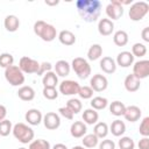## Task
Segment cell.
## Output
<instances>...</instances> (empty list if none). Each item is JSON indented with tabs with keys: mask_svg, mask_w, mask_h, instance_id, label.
<instances>
[{
	"mask_svg": "<svg viewBox=\"0 0 149 149\" xmlns=\"http://www.w3.org/2000/svg\"><path fill=\"white\" fill-rule=\"evenodd\" d=\"M76 8L85 22H95L101 13V1L99 0H77L76 1Z\"/></svg>",
	"mask_w": 149,
	"mask_h": 149,
	"instance_id": "obj_1",
	"label": "cell"
},
{
	"mask_svg": "<svg viewBox=\"0 0 149 149\" xmlns=\"http://www.w3.org/2000/svg\"><path fill=\"white\" fill-rule=\"evenodd\" d=\"M34 33L44 42H51L57 36L56 28L43 20H38L34 23Z\"/></svg>",
	"mask_w": 149,
	"mask_h": 149,
	"instance_id": "obj_2",
	"label": "cell"
},
{
	"mask_svg": "<svg viewBox=\"0 0 149 149\" xmlns=\"http://www.w3.org/2000/svg\"><path fill=\"white\" fill-rule=\"evenodd\" d=\"M12 133L14 135V137L23 143V144H27V143H30L33 140H34V130L31 127H29L28 125L26 123H22V122H19V123H15L13 126V129H12Z\"/></svg>",
	"mask_w": 149,
	"mask_h": 149,
	"instance_id": "obj_3",
	"label": "cell"
},
{
	"mask_svg": "<svg viewBox=\"0 0 149 149\" xmlns=\"http://www.w3.org/2000/svg\"><path fill=\"white\" fill-rule=\"evenodd\" d=\"M5 78L12 86H21L24 83V73L17 65H10L5 69Z\"/></svg>",
	"mask_w": 149,
	"mask_h": 149,
	"instance_id": "obj_4",
	"label": "cell"
},
{
	"mask_svg": "<svg viewBox=\"0 0 149 149\" xmlns=\"http://www.w3.org/2000/svg\"><path fill=\"white\" fill-rule=\"evenodd\" d=\"M71 68H72V70L74 71V73L80 79H86L91 74V65L83 57H76V58H73V61L71 63Z\"/></svg>",
	"mask_w": 149,
	"mask_h": 149,
	"instance_id": "obj_5",
	"label": "cell"
},
{
	"mask_svg": "<svg viewBox=\"0 0 149 149\" xmlns=\"http://www.w3.org/2000/svg\"><path fill=\"white\" fill-rule=\"evenodd\" d=\"M149 12V5L146 1H136L129 8V19L132 21H141Z\"/></svg>",
	"mask_w": 149,
	"mask_h": 149,
	"instance_id": "obj_6",
	"label": "cell"
},
{
	"mask_svg": "<svg viewBox=\"0 0 149 149\" xmlns=\"http://www.w3.org/2000/svg\"><path fill=\"white\" fill-rule=\"evenodd\" d=\"M19 68L23 73H36L40 70V63L28 56H23L19 61Z\"/></svg>",
	"mask_w": 149,
	"mask_h": 149,
	"instance_id": "obj_7",
	"label": "cell"
},
{
	"mask_svg": "<svg viewBox=\"0 0 149 149\" xmlns=\"http://www.w3.org/2000/svg\"><path fill=\"white\" fill-rule=\"evenodd\" d=\"M106 15L107 19H109L111 21L119 20L123 15V7L121 6L119 0H112L106 6Z\"/></svg>",
	"mask_w": 149,
	"mask_h": 149,
	"instance_id": "obj_8",
	"label": "cell"
},
{
	"mask_svg": "<svg viewBox=\"0 0 149 149\" xmlns=\"http://www.w3.org/2000/svg\"><path fill=\"white\" fill-rule=\"evenodd\" d=\"M133 74L140 80L147 78L149 76V61L140 59L135 62L133 65Z\"/></svg>",
	"mask_w": 149,
	"mask_h": 149,
	"instance_id": "obj_9",
	"label": "cell"
},
{
	"mask_svg": "<svg viewBox=\"0 0 149 149\" xmlns=\"http://www.w3.org/2000/svg\"><path fill=\"white\" fill-rule=\"evenodd\" d=\"M79 87H80V85L77 81L66 79L59 84V92L63 95H74V94H78Z\"/></svg>",
	"mask_w": 149,
	"mask_h": 149,
	"instance_id": "obj_10",
	"label": "cell"
},
{
	"mask_svg": "<svg viewBox=\"0 0 149 149\" xmlns=\"http://www.w3.org/2000/svg\"><path fill=\"white\" fill-rule=\"evenodd\" d=\"M42 122L47 129L55 130L61 126V118L56 112H48L45 115H43Z\"/></svg>",
	"mask_w": 149,
	"mask_h": 149,
	"instance_id": "obj_11",
	"label": "cell"
},
{
	"mask_svg": "<svg viewBox=\"0 0 149 149\" xmlns=\"http://www.w3.org/2000/svg\"><path fill=\"white\" fill-rule=\"evenodd\" d=\"M107 86H108V80L104 74L100 73L93 74V77L90 80V87L95 92H102L107 88Z\"/></svg>",
	"mask_w": 149,
	"mask_h": 149,
	"instance_id": "obj_12",
	"label": "cell"
},
{
	"mask_svg": "<svg viewBox=\"0 0 149 149\" xmlns=\"http://www.w3.org/2000/svg\"><path fill=\"white\" fill-rule=\"evenodd\" d=\"M24 119H26V121L30 126H38L42 122L43 115H42V113H41L40 109H37V108H30V109H28L26 112Z\"/></svg>",
	"mask_w": 149,
	"mask_h": 149,
	"instance_id": "obj_13",
	"label": "cell"
},
{
	"mask_svg": "<svg viewBox=\"0 0 149 149\" xmlns=\"http://www.w3.org/2000/svg\"><path fill=\"white\" fill-rule=\"evenodd\" d=\"M113 30H114V23H113V21H111L107 17L99 20V22H98V31H99L100 35H102V36H109V35H112Z\"/></svg>",
	"mask_w": 149,
	"mask_h": 149,
	"instance_id": "obj_14",
	"label": "cell"
},
{
	"mask_svg": "<svg viewBox=\"0 0 149 149\" xmlns=\"http://www.w3.org/2000/svg\"><path fill=\"white\" fill-rule=\"evenodd\" d=\"M116 66H121V68H128L134 63V56L132 55L130 51H121L116 56Z\"/></svg>",
	"mask_w": 149,
	"mask_h": 149,
	"instance_id": "obj_15",
	"label": "cell"
},
{
	"mask_svg": "<svg viewBox=\"0 0 149 149\" xmlns=\"http://www.w3.org/2000/svg\"><path fill=\"white\" fill-rule=\"evenodd\" d=\"M99 65H100V69H101L105 73H107V74H112V73H114V72L116 71V63H115V61H114L112 57H109V56L102 57V58L100 59Z\"/></svg>",
	"mask_w": 149,
	"mask_h": 149,
	"instance_id": "obj_16",
	"label": "cell"
},
{
	"mask_svg": "<svg viewBox=\"0 0 149 149\" xmlns=\"http://www.w3.org/2000/svg\"><path fill=\"white\" fill-rule=\"evenodd\" d=\"M87 128L86 125L83 121H74L70 127V134L74 139H80L84 135H86Z\"/></svg>",
	"mask_w": 149,
	"mask_h": 149,
	"instance_id": "obj_17",
	"label": "cell"
},
{
	"mask_svg": "<svg viewBox=\"0 0 149 149\" xmlns=\"http://www.w3.org/2000/svg\"><path fill=\"white\" fill-rule=\"evenodd\" d=\"M141 114H142V112H141L140 107H137L135 105H130V106L126 107V111L123 113V116H125V119L127 121L135 122V121H137L141 118Z\"/></svg>",
	"mask_w": 149,
	"mask_h": 149,
	"instance_id": "obj_18",
	"label": "cell"
},
{
	"mask_svg": "<svg viewBox=\"0 0 149 149\" xmlns=\"http://www.w3.org/2000/svg\"><path fill=\"white\" fill-rule=\"evenodd\" d=\"M123 85H125V88H126L128 92H136V91L140 88L141 80L137 79L133 73H130V74H128V76L125 78Z\"/></svg>",
	"mask_w": 149,
	"mask_h": 149,
	"instance_id": "obj_19",
	"label": "cell"
},
{
	"mask_svg": "<svg viewBox=\"0 0 149 149\" xmlns=\"http://www.w3.org/2000/svg\"><path fill=\"white\" fill-rule=\"evenodd\" d=\"M3 26H5V28H6L7 31L14 33L20 27V20H19V17L16 15H13V14L7 15L5 17V20H3Z\"/></svg>",
	"mask_w": 149,
	"mask_h": 149,
	"instance_id": "obj_20",
	"label": "cell"
},
{
	"mask_svg": "<svg viewBox=\"0 0 149 149\" xmlns=\"http://www.w3.org/2000/svg\"><path fill=\"white\" fill-rule=\"evenodd\" d=\"M70 71H71V65L66 61L59 59V61L56 62V64H55V73L57 76L66 77V76H69Z\"/></svg>",
	"mask_w": 149,
	"mask_h": 149,
	"instance_id": "obj_21",
	"label": "cell"
},
{
	"mask_svg": "<svg viewBox=\"0 0 149 149\" xmlns=\"http://www.w3.org/2000/svg\"><path fill=\"white\" fill-rule=\"evenodd\" d=\"M58 40L63 45H73L76 43V35L70 30H62L58 34Z\"/></svg>",
	"mask_w": 149,
	"mask_h": 149,
	"instance_id": "obj_22",
	"label": "cell"
},
{
	"mask_svg": "<svg viewBox=\"0 0 149 149\" xmlns=\"http://www.w3.org/2000/svg\"><path fill=\"white\" fill-rule=\"evenodd\" d=\"M17 97L23 101H31L35 98V91L31 86L23 85L17 91Z\"/></svg>",
	"mask_w": 149,
	"mask_h": 149,
	"instance_id": "obj_23",
	"label": "cell"
},
{
	"mask_svg": "<svg viewBox=\"0 0 149 149\" xmlns=\"http://www.w3.org/2000/svg\"><path fill=\"white\" fill-rule=\"evenodd\" d=\"M42 84L44 87H56L58 84V76L54 71L45 72L42 78Z\"/></svg>",
	"mask_w": 149,
	"mask_h": 149,
	"instance_id": "obj_24",
	"label": "cell"
},
{
	"mask_svg": "<svg viewBox=\"0 0 149 149\" xmlns=\"http://www.w3.org/2000/svg\"><path fill=\"white\" fill-rule=\"evenodd\" d=\"M98 119H99V114L95 109L93 108H87L83 112V120H84V123H87V125H95L98 122Z\"/></svg>",
	"mask_w": 149,
	"mask_h": 149,
	"instance_id": "obj_25",
	"label": "cell"
},
{
	"mask_svg": "<svg viewBox=\"0 0 149 149\" xmlns=\"http://www.w3.org/2000/svg\"><path fill=\"white\" fill-rule=\"evenodd\" d=\"M108 129L111 130V133L114 136H118L119 137V136H121V135L125 134V132H126V123L123 121L116 119V120H114L112 122V125H111V127Z\"/></svg>",
	"mask_w": 149,
	"mask_h": 149,
	"instance_id": "obj_26",
	"label": "cell"
},
{
	"mask_svg": "<svg viewBox=\"0 0 149 149\" xmlns=\"http://www.w3.org/2000/svg\"><path fill=\"white\" fill-rule=\"evenodd\" d=\"M128 34L125 30H118L113 35V42L118 47H125L128 43Z\"/></svg>",
	"mask_w": 149,
	"mask_h": 149,
	"instance_id": "obj_27",
	"label": "cell"
},
{
	"mask_svg": "<svg viewBox=\"0 0 149 149\" xmlns=\"http://www.w3.org/2000/svg\"><path fill=\"white\" fill-rule=\"evenodd\" d=\"M125 111H126L125 104L121 102V101H119V100H115V101L111 102V105H109V112L114 116H121V115H123Z\"/></svg>",
	"mask_w": 149,
	"mask_h": 149,
	"instance_id": "obj_28",
	"label": "cell"
},
{
	"mask_svg": "<svg viewBox=\"0 0 149 149\" xmlns=\"http://www.w3.org/2000/svg\"><path fill=\"white\" fill-rule=\"evenodd\" d=\"M108 126L106 122H97L94 125V128H93V134L98 137V139H104L107 136L108 134Z\"/></svg>",
	"mask_w": 149,
	"mask_h": 149,
	"instance_id": "obj_29",
	"label": "cell"
},
{
	"mask_svg": "<svg viewBox=\"0 0 149 149\" xmlns=\"http://www.w3.org/2000/svg\"><path fill=\"white\" fill-rule=\"evenodd\" d=\"M102 55V47L100 44H92L87 50V58L90 61H97Z\"/></svg>",
	"mask_w": 149,
	"mask_h": 149,
	"instance_id": "obj_30",
	"label": "cell"
},
{
	"mask_svg": "<svg viewBox=\"0 0 149 149\" xmlns=\"http://www.w3.org/2000/svg\"><path fill=\"white\" fill-rule=\"evenodd\" d=\"M90 104H91V108H93L95 111H101L107 107L108 100L104 97H94V98H92Z\"/></svg>",
	"mask_w": 149,
	"mask_h": 149,
	"instance_id": "obj_31",
	"label": "cell"
},
{
	"mask_svg": "<svg viewBox=\"0 0 149 149\" xmlns=\"http://www.w3.org/2000/svg\"><path fill=\"white\" fill-rule=\"evenodd\" d=\"M81 141H83V147H85V148H94L99 144V139L93 133L84 135Z\"/></svg>",
	"mask_w": 149,
	"mask_h": 149,
	"instance_id": "obj_32",
	"label": "cell"
},
{
	"mask_svg": "<svg viewBox=\"0 0 149 149\" xmlns=\"http://www.w3.org/2000/svg\"><path fill=\"white\" fill-rule=\"evenodd\" d=\"M65 106H66L73 114L79 113V112L81 111V108H83V105H81L80 100H79V99H76V98H71V99H69Z\"/></svg>",
	"mask_w": 149,
	"mask_h": 149,
	"instance_id": "obj_33",
	"label": "cell"
},
{
	"mask_svg": "<svg viewBox=\"0 0 149 149\" xmlns=\"http://www.w3.org/2000/svg\"><path fill=\"white\" fill-rule=\"evenodd\" d=\"M28 149H51V146L47 140L37 139L29 143Z\"/></svg>",
	"mask_w": 149,
	"mask_h": 149,
	"instance_id": "obj_34",
	"label": "cell"
},
{
	"mask_svg": "<svg viewBox=\"0 0 149 149\" xmlns=\"http://www.w3.org/2000/svg\"><path fill=\"white\" fill-rule=\"evenodd\" d=\"M147 54V47L143 43H135L132 47V55L134 57H143Z\"/></svg>",
	"mask_w": 149,
	"mask_h": 149,
	"instance_id": "obj_35",
	"label": "cell"
},
{
	"mask_svg": "<svg viewBox=\"0 0 149 149\" xmlns=\"http://www.w3.org/2000/svg\"><path fill=\"white\" fill-rule=\"evenodd\" d=\"M14 63V57L9 54V52H2L0 54V66L1 68H8L10 65H13Z\"/></svg>",
	"mask_w": 149,
	"mask_h": 149,
	"instance_id": "obj_36",
	"label": "cell"
},
{
	"mask_svg": "<svg viewBox=\"0 0 149 149\" xmlns=\"http://www.w3.org/2000/svg\"><path fill=\"white\" fill-rule=\"evenodd\" d=\"M119 148L120 149H134L135 148V143L134 140L129 136H122L119 140Z\"/></svg>",
	"mask_w": 149,
	"mask_h": 149,
	"instance_id": "obj_37",
	"label": "cell"
},
{
	"mask_svg": "<svg viewBox=\"0 0 149 149\" xmlns=\"http://www.w3.org/2000/svg\"><path fill=\"white\" fill-rule=\"evenodd\" d=\"M13 129V126H12V122L7 119L0 121V136H8L9 133L12 132Z\"/></svg>",
	"mask_w": 149,
	"mask_h": 149,
	"instance_id": "obj_38",
	"label": "cell"
},
{
	"mask_svg": "<svg viewBox=\"0 0 149 149\" xmlns=\"http://www.w3.org/2000/svg\"><path fill=\"white\" fill-rule=\"evenodd\" d=\"M43 97L48 100H55L58 97V91L56 90V87H43Z\"/></svg>",
	"mask_w": 149,
	"mask_h": 149,
	"instance_id": "obj_39",
	"label": "cell"
},
{
	"mask_svg": "<svg viewBox=\"0 0 149 149\" xmlns=\"http://www.w3.org/2000/svg\"><path fill=\"white\" fill-rule=\"evenodd\" d=\"M139 132L143 137H148L149 136V116H146L139 127Z\"/></svg>",
	"mask_w": 149,
	"mask_h": 149,
	"instance_id": "obj_40",
	"label": "cell"
},
{
	"mask_svg": "<svg viewBox=\"0 0 149 149\" xmlns=\"http://www.w3.org/2000/svg\"><path fill=\"white\" fill-rule=\"evenodd\" d=\"M78 95L81 99H91L93 97V90L90 86H80L78 90Z\"/></svg>",
	"mask_w": 149,
	"mask_h": 149,
	"instance_id": "obj_41",
	"label": "cell"
},
{
	"mask_svg": "<svg viewBox=\"0 0 149 149\" xmlns=\"http://www.w3.org/2000/svg\"><path fill=\"white\" fill-rule=\"evenodd\" d=\"M51 69H52L51 63H49V62L40 63V70H38V72H37V76H43L45 72L51 71Z\"/></svg>",
	"mask_w": 149,
	"mask_h": 149,
	"instance_id": "obj_42",
	"label": "cell"
},
{
	"mask_svg": "<svg viewBox=\"0 0 149 149\" xmlns=\"http://www.w3.org/2000/svg\"><path fill=\"white\" fill-rule=\"evenodd\" d=\"M58 112H59V114L63 116V118H65V119H68V120H72L73 119V113L65 106V107H59L58 108Z\"/></svg>",
	"mask_w": 149,
	"mask_h": 149,
	"instance_id": "obj_43",
	"label": "cell"
},
{
	"mask_svg": "<svg viewBox=\"0 0 149 149\" xmlns=\"http://www.w3.org/2000/svg\"><path fill=\"white\" fill-rule=\"evenodd\" d=\"M99 149H115V143L112 140H102L99 143Z\"/></svg>",
	"mask_w": 149,
	"mask_h": 149,
	"instance_id": "obj_44",
	"label": "cell"
},
{
	"mask_svg": "<svg viewBox=\"0 0 149 149\" xmlns=\"http://www.w3.org/2000/svg\"><path fill=\"white\" fill-rule=\"evenodd\" d=\"M139 148L140 149H149V139L148 137H142L139 141Z\"/></svg>",
	"mask_w": 149,
	"mask_h": 149,
	"instance_id": "obj_45",
	"label": "cell"
},
{
	"mask_svg": "<svg viewBox=\"0 0 149 149\" xmlns=\"http://www.w3.org/2000/svg\"><path fill=\"white\" fill-rule=\"evenodd\" d=\"M141 36H142V40L144 42H149V27L143 28V30L141 33Z\"/></svg>",
	"mask_w": 149,
	"mask_h": 149,
	"instance_id": "obj_46",
	"label": "cell"
},
{
	"mask_svg": "<svg viewBox=\"0 0 149 149\" xmlns=\"http://www.w3.org/2000/svg\"><path fill=\"white\" fill-rule=\"evenodd\" d=\"M6 115H7V108L3 105H0V121L5 120Z\"/></svg>",
	"mask_w": 149,
	"mask_h": 149,
	"instance_id": "obj_47",
	"label": "cell"
},
{
	"mask_svg": "<svg viewBox=\"0 0 149 149\" xmlns=\"http://www.w3.org/2000/svg\"><path fill=\"white\" fill-rule=\"evenodd\" d=\"M51 149H68V147H66L65 144H63V143H57V144H55Z\"/></svg>",
	"mask_w": 149,
	"mask_h": 149,
	"instance_id": "obj_48",
	"label": "cell"
},
{
	"mask_svg": "<svg viewBox=\"0 0 149 149\" xmlns=\"http://www.w3.org/2000/svg\"><path fill=\"white\" fill-rule=\"evenodd\" d=\"M58 3H59V1H58V0H54V1L45 0V5H48V6H56V5H58Z\"/></svg>",
	"mask_w": 149,
	"mask_h": 149,
	"instance_id": "obj_49",
	"label": "cell"
},
{
	"mask_svg": "<svg viewBox=\"0 0 149 149\" xmlns=\"http://www.w3.org/2000/svg\"><path fill=\"white\" fill-rule=\"evenodd\" d=\"M71 149H85V147H83V146H74Z\"/></svg>",
	"mask_w": 149,
	"mask_h": 149,
	"instance_id": "obj_50",
	"label": "cell"
},
{
	"mask_svg": "<svg viewBox=\"0 0 149 149\" xmlns=\"http://www.w3.org/2000/svg\"><path fill=\"white\" fill-rule=\"evenodd\" d=\"M19 149H27V148H24V147H22V148H19Z\"/></svg>",
	"mask_w": 149,
	"mask_h": 149,
	"instance_id": "obj_51",
	"label": "cell"
}]
</instances>
